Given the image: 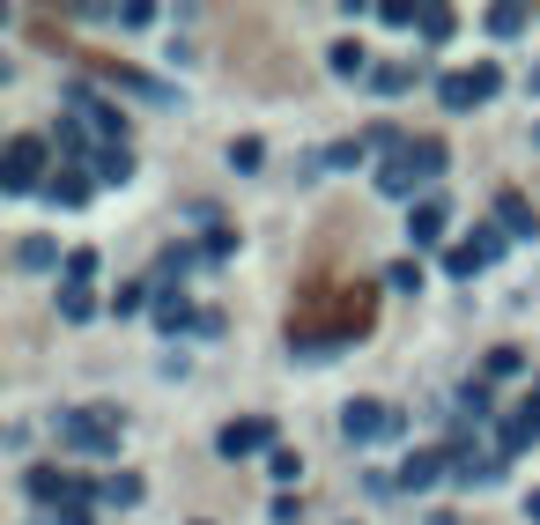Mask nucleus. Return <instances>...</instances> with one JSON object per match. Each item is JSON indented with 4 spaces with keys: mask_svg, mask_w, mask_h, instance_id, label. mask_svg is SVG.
I'll use <instances>...</instances> for the list:
<instances>
[{
    "mask_svg": "<svg viewBox=\"0 0 540 525\" xmlns=\"http://www.w3.org/2000/svg\"><path fill=\"white\" fill-rule=\"evenodd\" d=\"M452 171V148H444L437 134H422V141H407L393 163L378 171V193H393V200H415V185H430Z\"/></svg>",
    "mask_w": 540,
    "mask_h": 525,
    "instance_id": "nucleus-1",
    "label": "nucleus"
},
{
    "mask_svg": "<svg viewBox=\"0 0 540 525\" xmlns=\"http://www.w3.org/2000/svg\"><path fill=\"white\" fill-rule=\"evenodd\" d=\"M67 126H74V134H82L89 148H126V111L111 104L104 89H89V82L67 97Z\"/></svg>",
    "mask_w": 540,
    "mask_h": 525,
    "instance_id": "nucleus-2",
    "label": "nucleus"
},
{
    "mask_svg": "<svg viewBox=\"0 0 540 525\" xmlns=\"http://www.w3.org/2000/svg\"><path fill=\"white\" fill-rule=\"evenodd\" d=\"M119 407H67L60 415V444L67 452H82V459H104V452H119Z\"/></svg>",
    "mask_w": 540,
    "mask_h": 525,
    "instance_id": "nucleus-3",
    "label": "nucleus"
},
{
    "mask_svg": "<svg viewBox=\"0 0 540 525\" xmlns=\"http://www.w3.org/2000/svg\"><path fill=\"white\" fill-rule=\"evenodd\" d=\"M496 89H504V74H496V67H459V74H444V82H437V97H444V111H481Z\"/></svg>",
    "mask_w": 540,
    "mask_h": 525,
    "instance_id": "nucleus-4",
    "label": "nucleus"
},
{
    "mask_svg": "<svg viewBox=\"0 0 540 525\" xmlns=\"http://www.w3.org/2000/svg\"><path fill=\"white\" fill-rule=\"evenodd\" d=\"M341 437H348V444L400 437V407H385V400H348V407H341Z\"/></svg>",
    "mask_w": 540,
    "mask_h": 525,
    "instance_id": "nucleus-5",
    "label": "nucleus"
},
{
    "mask_svg": "<svg viewBox=\"0 0 540 525\" xmlns=\"http://www.w3.org/2000/svg\"><path fill=\"white\" fill-rule=\"evenodd\" d=\"M45 148H52V141H37V134H15V141H8V156H0V185H8V193H37Z\"/></svg>",
    "mask_w": 540,
    "mask_h": 525,
    "instance_id": "nucleus-6",
    "label": "nucleus"
},
{
    "mask_svg": "<svg viewBox=\"0 0 540 525\" xmlns=\"http://www.w3.org/2000/svg\"><path fill=\"white\" fill-rule=\"evenodd\" d=\"M215 452L222 459H252V452H274V422L267 415H245V422H222V437H215Z\"/></svg>",
    "mask_w": 540,
    "mask_h": 525,
    "instance_id": "nucleus-7",
    "label": "nucleus"
},
{
    "mask_svg": "<svg viewBox=\"0 0 540 525\" xmlns=\"http://www.w3.org/2000/svg\"><path fill=\"white\" fill-rule=\"evenodd\" d=\"M104 82L119 89V97H141V104H178V89L156 82V74H141V67H104Z\"/></svg>",
    "mask_w": 540,
    "mask_h": 525,
    "instance_id": "nucleus-8",
    "label": "nucleus"
},
{
    "mask_svg": "<svg viewBox=\"0 0 540 525\" xmlns=\"http://www.w3.org/2000/svg\"><path fill=\"white\" fill-rule=\"evenodd\" d=\"M444 222H452V208H444V200H415V208H407V245H415V252L444 245Z\"/></svg>",
    "mask_w": 540,
    "mask_h": 525,
    "instance_id": "nucleus-9",
    "label": "nucleus"
},
{
    "mask_svg": "<svg viewBox=\"0 0 540 525\" xmlns=\"http://www.w3.org/2000/svg\"><path fill=\"white\" fill-rule=\"evenodd\" d=\"M444 474H452V452H415V459H407L400 474H393V489H407V496H415V489H437Z\"/></svg>",
    "mask_w": 540,
    "mask_h": 525,
    "instance_id": "nucleus-10",
    "label": "nucleus"
},
{
    "mask_svg": "<svg viewBox=\"0 0 540 525\" xmlns=\"http://www.w3.org/2000/svg\"><path fill=\"white\" fill-rule=\"evenodd\" d=\"M30 496H37V503H60V511H74V503H82V481L60 474V466H30Z\"/></svg>",
    "mask_w": 540,
    "mask_h": 525,
    "instance_id": "nucleus-11",
    "label": "nucleus"
},
{
    "mask_svg": "<svg viewBox=\"0 0 540 525\" xmlns=\"http://www.w3.org/2000/svg\"><path fill=\"white\" fill-rule=\"evenodd\" d=\"M156 326L171 333V341L178 333H200V311L185 304V289H156Z\"/></svg>",
    "mask_w": 540,
    "mask_h": 525,
    "instance_id": "nucleus-12",
    "label": "nucleus"
},
{
    "mask_svg": "<svg viewBox=\"0 0 540 525\" xmlns=\"http://www.w3.org/2000/svg\"><path fill=\"white\" fill-rule=\"evenodd\" d=\"M496 230H504V237H533L540 230L533 208H526V193H496Z\"/></svg>",
    "mask_w": 540,
    "mask_h": 525,
    "instance_id": "nucleus-13",
    "label": "nucleus"
},
{
    "mask_svg": "<svg viewBox=\"0 0 540 525\" xmlns=\"http://www.w3.org/2000/svg\"><path fill=\"white\" fill-rule=\"evenodd\" d=\"M89 178L97 185H126L134 178V148H97V156H89Z\"/></svg>",
    "mask_w": 540,
    "mask_h": 525,
    "instance_id": "nucleus-14",
    "label": "nucleus"
},
{
    "mask_svg": "<svg viewBox=\"0 0 540 525\" xmlns=\"http://www.w3.org/2000/svg\"><path fill=\"white\" fill-rule=\"evenodd\" d=\"M89 193H97V178H89V171H60V178L45 185V200H52V208H82Z\"/></svg>",
    "mask_w": 540,
    "mask_h": 525,
    "instance_id": "nucleus-15",
    "label": "nucleus"
},
{
    "mask_svg": "<svg viewBox=\"0 0 540 525\" xmlns=\"http://www.w3.org/2000/svg\"><path fill=\"white\" fill-rule=\"evenodd\" d=\"M97 503H111V511H134V503H141V474H104V481H97Z\"/></svg>",
    "mask_w": 540,
    "mask_h": 525,
    "instance_id": "nucleus-16",
    "label": "nucleus"
},
{
    "mask_svg": "<svg viewBox=\"0 0 540 525\" xmlns=\"http://www.w3.org/2000/svg\"><path fill=\"white\" fill-rule=\"evenodd\" d=\"M141 304H156V274H148V281H119V289H111V318H134Z\"/></svg>",
    "mask_w": 540,
    "mask_h": 525,
    "instance_id": "nucleus-17",
    "label": "nucleus"
},
{
    "mask_svg": "<svg viewBox=\"0 0 540 525\" xmlns=\"http://www.w3.org/2000/svg\"><path fill=\"white\" fill-rule=\"evenodd\" d=\"M15 267H30V274L60 267V252H52V237H23V245H15Z\"/></svg>",
    "mask_w": 540,
    "mask_h": 525,
    "instance_id": "nucleus-18",
    "label": "nucleus"
},
{
    "mask_svg": "<svg viewBox=\"0 0 540 525\" xmlns=\"http://www.w3.org/2000/svg\"><path fill=\"white\" fill-rule=\"evenodd\" d=\"M230 171H267V141H259V134H245V141H230Z\"/></svg>",
    "mask_w": 540,
    "mask_h": 525,
    "instance_id": "nucleus-19",
    "label": "nucleus"
},
{
    "mask_svg": "<svg viewBox=\"0 0 540 525\" xmlns=\"http://www.w3.org/2000/svg\"><path fill=\"white\" fill-rule=\"evenodd\" d=\"M60 318H67V326L97 318V289H67V281H60Z\"/></svg>",
    "mask_w": 540,
    "mask_h": 525,
    "instance_id": "nucleus-20",
    "label": "nucleus"
},
{
    "mask_svg": "<svg viewBox=\"0 0 540 525\" xmlns=\"http://www.w3.org/2000/svg\"><path fill=\"white\" fill-rule=\"evenodd\" d=\"M97 281V252H67V289H89Z\"/></svg>",
    "mask_w": 540,
    "mask_h": 525,
    "instance_id": "nucleus-21",
    "label": "nucleus"
},
{
    "mask_svg": "<svg viewBox=\"0 0 540 525\" xmlns=\"http://www.w3.org/2000/svg\"><path fill=\"white\" fill-rule=\"evenodd\" d=\"M333 74H370V52L363 45H333Z\"/></svg>",
    "mask_w": 540,
    "mask_h": 525,
    "instance_id": "nucleus-22",
    "label": "nucleus"
},
{
    "mask_svg": "<svg viewBox=\"0 0 540 525\" xmlns=\"http://www.w3.org/2000/svg\"><path fill=\"white\" fill-rule=\"evenodd\" d=\"M444 274H459V281L481 274V252H474V245H452V252H444Z\"/></svg>",
    "mask_w": 540,
    "mask_h": 525,
    "instance_id": "nucleus-23",
    "label": "nucleus"
},
{
    "mask_svg": "<svg viewBox=\"0 0 540 525\" xmlns=\"http://www.w3.org/2000/svg\"><path fill=\"white\" fill-rule=\"evenodd\" d=\"M422 37L444 45V37H452V8H422Z\"/></svg>",
    "mask_w": 540,
    "mask_h": 525,
    "instance_id": "nucleus-24",
    "label": "nucleus"
},
{
    "mask_svg": "<svg viewBox=\"0 0 540 525\" xmlns=\"http://www.w3.org/2000/svg\"><path fill=\"white\" fill-rule=\"evenodd\" d=\"M370 82H378V89H385V97H400V89H407V82H415V67H378V74H370Z\"/></svg>",
    "mask_w": 540,
    "mask_h": 525,
    "instance_id": "nucleus-25",
    "label": "nucleus"
},
{
    "mask_svg": "<svg viewBox=\"0 0 540 525\" xmlns=\"http://www.w3.org/2000/svg\"><path fill=\"white\" fill-rule=\"evenodd\" d=\"M518 370H526V355H518V348H496L489 355V378H518Z\"/></svg>",
    "mask_w": 540,
    "mask_h": 525,
    "instance_id": "nucleus-26",
    "label": "nucleus"
},
{
    "mask_svg": "<svg viewBox=\"0 0 540 525\" xmlns=\"http://www.w3.org/2000/svg\"><path fill=\"white\" fill-rule=\"evenodd\" d=\"M267 466H274V481H296V474H304V459H296V452H282V444L267 452Z\"/></svg>",
    "mask_w": 540,
    "mask_h": 525,
    "instance_id": "nucleus-27",
    "label": "nucleus"
},
{
    "mask_svg": "<svg viewBox=\"0 0 540 525\" xmlns=\"http://www.w3.org/2000/svg\"><path fill=\"white\" fill-rule=\"evenodd\" d=\"M489 30H496V37H518V30H526V8H496Z\"/></svg>",
    "mask_w": 540,
    "mask_h": 525,
    "instance_id": "nucleus-28",
    "label": "nucleus"
},
{
    "mask_svg": "<svg viewBox=\"0 0 540 525\" xmlns=\"http://www.w3.org/2000/svg\"><path fill=\"white\" fill-rule=\"evenodd\" d=\"M385 281H393V289H422V267H415V259H400V267H385Z\"/></svg>",
    "mask_w": 540,
    "mask_h": 525,
    "instance_id": "nucleus-29",
    "label": "nucleus"
},
{
    "mask_svg": "<svg viewBox=\"0 0 540 525\" xmlns=\"http://www.w3.org/2000/svg\"><path fill=\"white\" fill-rule=\"evenodd\" d=\"M60 525H97V518H89V503H74V511H60Z\"/></svg>",
    "mask_w": 540,
    "mask_h": 525,
    "instance_id": "nucleus-30",
    "label": "nucleus"
},
{
    "mask_svg": "<svg viewBox=\"0 0 540 525\" xmlns=\"http://www.w3.org/2000/svg\"><path fill=\"white\" fill-rule=\"evenodd\" d=\"M526 422H533V437H540V400H526Z\"/></svg>",
    "mask_w": 540,
    "mask_h": 525,
    "instance_id": "nucleus-31",
    "label": "nucleus"
},
{
    "mask_svg": "<svg viewBox=\"0 0 540 525\" xmlns=\"http://www.w3.org/2000/svg\"><path fill=\"white\" fill-rule=\"evenodd\" d=\"M526 518H533V525H540V489H533V496H526Z\"/></svg>",
    "mask_w": 540,
    "mask_h": 525,
    "instance_id": "nucleus-32",
    "label": "nucleus"
},
{
    "mask_svg": "<svg viewBox=\"0 0 540 525\" xmlns=\"http://www.w3.org/2000/svg\"><path fill=\"white\" fill-rule=\"evenodd\" d=\"M430 525H459V518H430Z\"/></svg>",
    "mask_w": 540,
    "mask_h": 525,
    "instance_id": "nucleus-33",
    "label": "nucleus"
}]
</instances>
